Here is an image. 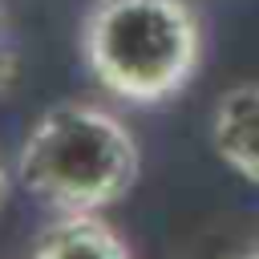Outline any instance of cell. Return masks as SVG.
I'll use <instances>...</instances> for the list:
<instances>
[{
  "label": "cell",
  "instance_id": "1",
  "mask_svg": "<svg viewBox=\"0 0 259 259\" xmlns=\"http://www.w3.org/2000/svg\"><path fill=\"white\" fill-rule=\"evenodd\" d=\"M81 49L101 89L154 105L194 77L202 24L190 0H93L81 24Z\"/></svg>",
  "mask_w": 259,
  "mask_h": 259
},
{
  "label": "cell",
  "instance_id": "2",
  "mask_svg": "<svg viewBox=\"0 0 259 259\" xmlns=\"http://www.w3.org/2000/svg\"><path fill=\"white\" fill-rule=\"evenodd\" d=\"M16 178L65 214H93L138 182V142L97 105H57L24 138Z\"/></svg>",
  "mask_w": 259,
  "mask_h": 259
},
{
  "label": "cell",
  "instance_id": "3",
  "mask_svg": "<svg viewBox=\"0 0 259 259\" xmlns=\"http://www.w3.org/2000/svg\"><path fill=\"white\" fill-rule=\"evenodd\" d=\"M210 142L235 174L259 182V85H235L219 97L210 117Z\"/></svg>",
  "mask_w": 259,
  "mask_h": 259
},
{
  "label": "cell",
  "instance_id": "4",
  "mask_svg": "<svg viewBox=\"0 0 259 259\" xmlns=\"http://www.w3.org/2000/svg\"><path fill=\"white\" fill-rule=\"evenodd\" d=\"M32 259H134L130 247L97 214H65L45 231Z\"/></svg>",
  "mask_w": 259,
  "mask_h": 259
},
{
  "label": "cell",
  "instance_id": "5",
  "mask_svg": "<svg viewBox=\"0 0 259 259\" xmlns=\"http://www.w3.org/2000/svg\"><path fill=\"white\" fill-rule=\"evenodd\" d=\"M8 73H12V57H8L4 49H0V85L8 81Z\"/></svg>",
  "mask_w": 259,
  "mask_h": 259
},
{
  "label": "cell",
  "instance_id": "6",
  "mask_svg": "<svg viewBox=\"0 0 259 259\" xmlns=\"http://www.w3.org/2000/svg\"><path fill=\"white\" fill-rule=\"evenodd\" d=\"M4 198H8V170L0 166V206H4Z\"/></svg>",
  "mask_w": 259,
  "mask_h": 259
},
{
  "label": "cell",
  "instance_id": "7",
  "mask_svg": "<svg viewBox=\"0 0 259 259\" xmlns=\"http://www.w3.org/2000/svg\"><path fill=\"white\" fill-rule=\"evenodd\" d=\"M251 259H259V251H255V255H251Z\"/></svg>",
  "mask_w": 259,
  "mask_h": 259
}]
</instances>
